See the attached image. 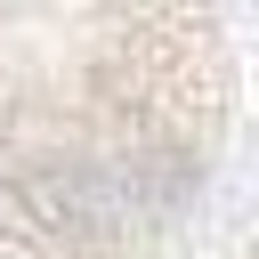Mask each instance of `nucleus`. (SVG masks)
<instances>
[{"mask_svg": "<svg viewBox=\"0 0 259 259\" xmlns=\"http://www.w3.org/2000/svg\"><path fill=\"white\" fill-rule=\"evenodd\" d=\"M219 97L210 0H0V186L186 154Z\"/></svg>", "mask_w": 259, "mask_h": 259, "instance_id": "1", "label": "nucleus"}]
</instances>
